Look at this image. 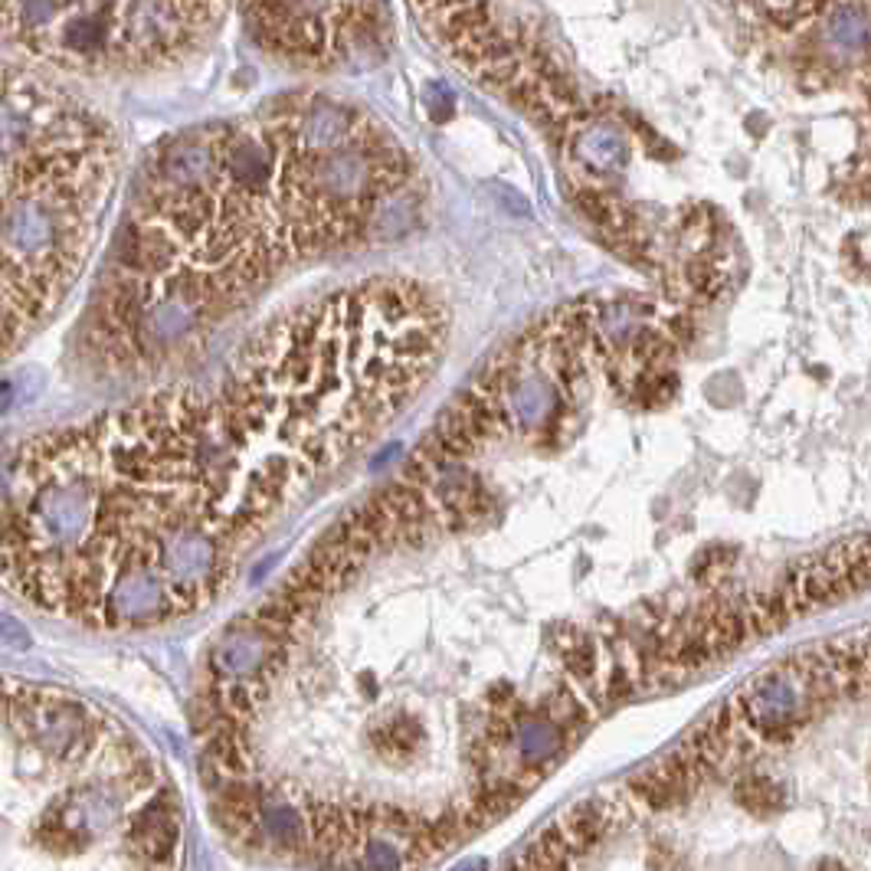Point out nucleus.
I'll use <instances>...</instances> for the list:
<instances>
[{
	"label": "nucleus",
	"mask_w": 871,
	"mask_h": 871,
	"mask_svg": "<svg viewBox=\"0 0 871 871\" xmlns=\"http://www.w3.org/2000/svg\"><path fill=\"white\" fill-rule=\"evenodd\" d=\"M502 871H871V626L750 675Z\"/></svg>",
	"instance_id": "1"
},
{
	"label": "nucleus",
	"mask_w": 871,
	"mask_h": 871,
	"mask_svg": "<svg viewBox=\"0 0 871 871\" xmlns=\"http://www.w3.org/2000/svg\"><path fill=\"white\" fill-rule=\"evenodd\" d=\"M3 871H183L175 780L99 704L10 682Z\"/></svg>",
	"instance_id": "2"
},
{
	"label": "nucleus",
	"mask_w": 871,
	"mask_h": 871,
	"mask_svg": "<svg viewBox=\"0 0 871 871\" xmlns=\"http://www.w3.org/2000/svg\"><path fill=\"white\" fill-rule=\"evenodd\" d=\"M226 7L206 3H3V36L33 59L76 69H158L213 33Z\"/></svg>",
	"instance_id": "3"
},
{
	"label": "nucleus",
	"mask_w": 871,
	"mask_h": 871,
	"mask_svg": "<svg viewBox=\"0 0 871 871\" xmlns=\"http://www.w3.org/2000/svg\"><path fill=\"white\" fill-rule=\"evenodd\" d=\"M259 46L299 66H332L377 30V7H246Z\"/></svg>",
	"instance_id": "4"
},
{
	"label": "nucleus",
	"mask_w": 871,
	"mask_h": 871,
	"mask_svg": "<svg viewBox=\"0 0 871 871\" xmlns=\"http://www.w3.org/2000/svg\"><path fill=\"white\" fill-rule=\"evenodd\" d=\"M816 13H823V7H763V16H770L780 30L800 26L806 16H816Z\"/></svg>",
	"instance_id": "5"
}]
</instances>
